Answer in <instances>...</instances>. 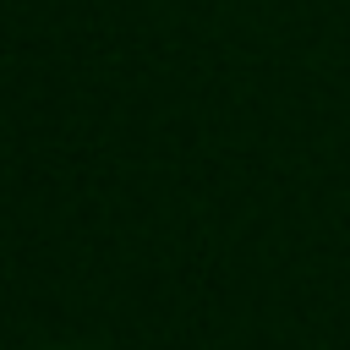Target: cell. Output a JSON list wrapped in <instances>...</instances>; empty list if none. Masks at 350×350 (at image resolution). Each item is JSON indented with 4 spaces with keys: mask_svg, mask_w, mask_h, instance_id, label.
Segmentation results:
<instances>
[]
</instances>
